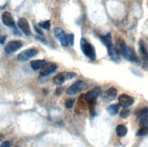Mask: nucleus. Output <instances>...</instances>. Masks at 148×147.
<instances>
[{"instance_id":"1","label":"nucleus","mask_w":148,"mask_h":147,"mask_svg":"<svg viewBox=\"0 0 148 147\" xmlns=\"http://www.w3.org/2000/svg\"><path fill=\"white\" fill-rule=\"evenodd\" d=\"M101 40L103 41V43L105 44V46L107 48L108 51V55H109L110 58L112 61H114L115 63H119L120 62V57H119V54H118L117 50L115 49V46L113 45L112 43V36L111 34H107L106 36H100Z\"/></svg>"},{"instance_id":"2","label":"nucleus","mask_w":148,"mask_h":147,"mask_svg":"<svg viewBox=\"0 0 148 147\" xmlns=\"http://www.w3.org/2000/svg\"><path fill=\"white\" fill-rule=\"evenodd\" d=\"M117 45H118V47H119V50H120L121 54L125 59H127L128 61L134 62V63L137 62V57H136V55L135 54V52L133 51L132 48L127 46L126 44L123 41L122 39H118Z\"/></svg>"},{"instance_id":"3","label":"nucleus","mask_w":148,"mask_h":147,"mask_svg":"<svg viewBox=\"0 0 148 147\" xmlns=\"http://www.w3.org/2000/svg\"><path fill=\"white\" fill-rule=\"evenodd\" d=\"M80 47L83 54L91 60H96V50L90 43H88L85 38H82L80 41Z\"/></svg>"},{"instance_id":"4","label":"nucleus","mask_w":148,"mask_h":147,"mask_svg":"<svg viewBox=\"0 0 148 147\" xmlns=\"http://www.w3.org/2000/svg\"><path fill=\"white\" fill-rule=\"evenodd\" d=\"M76 76L75 73H67V72H64V73H60L57 74V75L53 78V81L56 85H60L62 84H64L66 81L70 80L72 78H74Z\"/></svg>"},{"instance_id":"5","label":"nucleus","mask_w":148,"mask_h":147,"mask_svg":"<svg viewBox=\"0 0 148 147\" xmlns=\"http://www.w3.org/2000/svg\"><path fill=\"white\" fill-rule=\"evenodd\" d=\"M87 87V85L85 82L83 81H77L76 83H74L72 85H70V87L67 89V94L73 95H76L78 93H80L81 91L85 90Z\"/></svg>"},{"instance_id":"6","label":"nucleus","mask_w":148,"mask_h":147,"mask_svg":"<svg viewBox=\"0 0 148 147\" xmlns=\"http://www.w3.org/2000/svg\"><path fill=\"white\" fill-rule=\"evenodd\" d=\"M37 49L36 48H29V49H27V50L23 51L22 53H20L17 56V59L19 61H27L28 59H30V58L36 56L37 55Z\"/></svg>"},{"instance_id":"7","label":"nucleus","mask_w":148,"mask_h":147,"mask_svg":"<svg viewBox=\"0 0 148 147\" xmlns=\"http://www.w3.org/2000/svg\"><path fill=\"white\" fill-rule=\"evenodd\" d=\"M22 46H23V45H22L21 41L14 40V41L9 42L6 46V47H5V52L7 54H12V53H15L16 51H17L18 49H20Z\"/></svg>"},{"instance_id":"8","label":"nucleus","mask_w":148,"mask_h":147,"mask_svg":"<svg viewBox=\"0 0 148 147\" xmlns=\"http://www.w3.org/2000/svg\"><path fill=\"white\" fill-rule=\"evenodd\" d=\"M118 102H119V105L123 106L124 108H126V107H129L134 104L135 99L130 95L123 94L118 97Z\"/></svg>"},{"instance_id":"9","label":"nucleus","mask_w":148,"mask_h":147,"mask_svg":"<svg viewBox=\"0 0 148 147\" xmlns=\"http://www.w3.org/2000/svg\"><path fill=\"white\" fill-rule=\"evenodd\" d=\"M100 94H101V88L96 87V88H94L93 90L87 93V94L85 95V99L88 103H94L97 99V97L100 95Z\"/></svg>"},{"instance_id":"10","label":"nucleus","mask_w":148,"mask_h":147,"mask_svg":"<svg viewBox=\"0 0 148 147\" xmlns=\"http://www.w3.org/2000/svg\"><path fill=\"white\" fill-rule=\"evenodd\" d=\"M139 49H140V53L142 56V60H143V66L145 70H148V52L145 48V46L144 42L142 40L139 42Z\"/></svg>"},{"instance_id":"11","label":"nucleus","mask_w":148,"mask_h":147,"mask_svg":"<svg viewBox=\"0 0 148 147\" xmlns=\"http://www.w3.org/2000/svg\"><path fill=\"white\" fill-rule=\"evenodd\" d=\"M55 35L56 36V38L58 39L59 41H60L61 43V45L63 46H67L69 45V43H68V39H67V36L65 34V32H64L62 29L60 27H56L55 28Z\"/></svg>"},{"instance_id":"12","label":"nucleus","mask_w":148,"mask_h":147,"mask_svg":"<svg viewBox=\"0 0 148 147\" xmlns=\"http://www.w3.org/2000/svg\"><path fill=\"white\" fill-rule=\"evenodd\" d=\"M18 27L21 29V31L25 34L26 36H31V30H30V26H29V24L26 18L21 17L18 19Z\"/></svg>"},{"instance_id":"13","label":"nucleus","mask_w":148,"mask_h":147,"mask_svg":"<svg viewBox=\"0 0 148 147\" xmlns=\"http://www.w3.org/2000/svg\"><path fill=\"white\" fill-rule=\"evenodd\" d=\"M116 94H117V91H116L115 88L111 87L104 93V95H102V99L105 102H111L115 98Z\"/></svg>"},{"instance_id":"14","label":"nucleus","mask_w":148,"mask_h":147,"mask_svg":"<svg viewBox=\"0 0 148 147\" xmlns=\"http://www.w3.org/2000/svg\"><path fill=\"white\" fill-rule=\"evenodd\" d=\"M56 69H57V66L56 64L49 63V64H46V65L41 69L40 75H41V76H46V75H51V74L55 72Z\"/></svg>"},{"instance_id":"15","label":"nucleus","mask_w":148,"mask_h":147,"mask_svg":"<svg viewBox=\"0 0 148 147\" xmlns=\"http://www.w3.org/2000/svg\"><path fill=\"white\" fill-rule=\"evenodd\" d=\"M2 21L5 26L8 27H14L15 26V21L12 17V15L9 12H4L2 15Z\"/></svg>"},{"instance_id":"16","label":"nucleus","mask_w":148,"mask_h":147,"mask_svg":"<svg viewBox=\"0 0 148 147\" xmlns=\"http://www.w3.org/2000/svg\"><path fill=\"white\" fill-rule=\"evenodd\" d=\"M46 60H34L30 63V66L33 70L37 71L39 69H42V68L46 65Z\"/></svg>"},{"instance_id":"17","label":"nucleus","mask_w":148,"mask_h":147,"mask_svg":"<svg viewBox=\"0 0 148 147\" xmlns=\"http://www.w3.org/2000/svg\"><path fill=\"white\" fill-rule=\"evenodd\" d=\"M116 134L119 137H125L127 134V128L126 126L124 125V124H119L117 127H116Z\"/></svg>"},{"instance_id":"18","label":"nucleus","mask_w":148,"mask_h":147,"mask_svg":"<svg viewBox=\"0 0 148 147\" xmlns=\"http://www.w3.org/2000/svg\"><path fill=\"white\" fill-rule=\"evenodd\" d=\"M107 112L108 114L111 115H115L118 114V111H119V105H111L107 107Z\"/></svg>"},{"instance_id":"19","label":"nucleus","mask_w":148,"mask_h":147,"mask_svg":"<svg viewBox=\"0 0 148 147\" xmlns=\"http://www.w3.org/2000/svg\"><path fill=\"white\" fill-rule=\"evenodd\" d=\"M136 115L138 116V118L140 119V121L145 119V117L148 116V108H143V109L139 110L136 113Z\"/></svg>"},{"instance_id":"20","label":"nucleus","mask_w":148,"mask_h":147,"mask_svg":"<svg viewBox=\"0 0 148 147\" xmlns=\"http://www.w3.org/2000/svg\"><path fill=\"white\" fill-rule=\"evenodd\" d=\"M145 134H148V127L144 125L142 128H140L139 130H138L136 135L137 136H143V135H145Z\"/></svg>"},{"instance_id":"21","label":"nucleus","mask_w":148,"mask_h":147,"mask_svg":"<svg viewBox=\"0 0 148 147\" xmlns=\"http://www.w3.org/2000/svg\"><path fill=\"white\" fill-rule=\"evenodd\" d=\"M50 26H51V24H50V21L49 20L39 23V26L44 28V29H46V30H49V29H50Z\"/></svg>"},{"instance_id":"22","label":"nucleus","mask_w":148,"mask_h":147,"mask_svg":"<svg viewBox=\"0 0 148 147\" xmlns=\"http://www.w3.org/2000/svg\"><path fill=\"white\" fill-rule=\"evenodd\" d=\"M74 104H75V99H68L66 102V107L67 109H70L73 107Z\"/></svg>"},{"instance_id":"23","label":"nucleus","mask_w":148,"mask_h":147,"mask_svg":"<svg viewBox=\"0 0 148 147\" xmlns=\"http://www.w3.org/2000/svg\"><path fill=\"white\" fill-rule=\"evenodd\" d=\"M129 110L128 109H126V108H125V109H123L122 111H121V113H120V116L122 117V118H126V117L129 115Z\"/></svg>"},{"instance_id":"24","label":"nucleus","mask_w":148,"mask_h":147,"mask_svg":"<svg viewBox=\"0 0 148 147\" xmlns=\"http://www.w3.org/2000/svg\"><path fill=\"white\" fill-rule=\"evenodd\" d=\"M67 39H68V43L70 44L71 46H74V40H75V36H74V34H69L67 36Z\"/></svg>"},{"instance_id":"25","label":"nucleus","mask_w":148,"mask_h":147,"mask_svg":"<svg viewBox=\"0 0 148 147\" xmlns=\"http://www.w3.org/2000/svg\"><path fill=\"white\" fill-rule=\"evenodd\" d=\"M0 147H10V143H9L8 141H6V142H3L0 145Z\"/></svg>"},{"instance_id":"26","label":"nucleus","mask_w":148,"mask_h":147,"mask_svg":"<svg viewBox=\"0 0 148 147\" xmlns=\"http://www.w3.org/2000/svg\"><path fill=\"white\" fill-rule=\"evenodd\" d=\"M35 29H36V30H37V32L39 34V35H41V36H43V32L42 31H40V29H38L37 26H35Z\"/></svg>"},{"instance_id":"27","label":"nucleus","mask_w":148,"mask_h":147,"mask_svg":"<svg viewBox=\"0 0 148 147\" xmlns=\"http://www.w3.org/2000/svg\"><path fill=\"white\" fill-rule=\"evenodd\" d=\"M5 40H6V36H3V37H2L1 39H0V43H1V44H3Z\"/></svg>"}]
</instances>
